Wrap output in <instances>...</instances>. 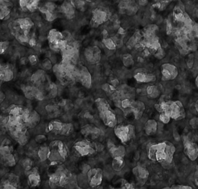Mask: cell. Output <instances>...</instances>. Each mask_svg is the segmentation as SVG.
I'll use <instances>...</instances> for the list:
<instances>
[{
	"instance_id": "obj_11",
	"label": "cell",
	"mask_w": 198,
	"mask_h": 189,
	"mask_svg": "<svg viewBox=\"0 0 198 189\" xmlns=\"http://www.w3.org/2000/svg\"><path fill=\"white\" fill-rule=\"evenodd\" d=\"M51 61L52 63H55L56 61V57L55 55H53L51 57Z\"/></svg>"
},
{
	"instance_id": "obj_5",
	"label": "cell",
	"mask_w": 198,
	"mask_h": 189,
	"mask_svg": "<svg viewBox=\"0 0 198 189\" xmlns=\"http://www.w3.org/2000/svg\"><path fill=\"white\" fill-rule=\"evenodd\" d=\"M1 152L3 155H4L5 156L9 155V154H10V151H9V149L8 148H3L2 149H1Z\"/></svg>"
},
{
	"instance_id": "obj_7",
	"label": "cell",
	"mask_w": 198,
	"mask_h": 189,
	"mask_svg": "<svg viewBox=\"0 0 198 189\" xmlns=\"http://www.w3.org/2000/svg\"><path fill=\"white\" fill-rule=\"evenodd\" d=\"M30 60L32 63H34L36 62V58L34 55H32L30 57Z\"/></svg>"
},
{
	"instance_id": "obj_10",
	"label": "cell",
	"mask_w": 198,
	"mask_h": 189,
	"mask_svg": "<svg viewBox=\"0 0 198 189\" xmlns=\"http://www.w3.org/2000/svg\"><path fill=\"white\" fill-rule=\"evenodd\" d=\"M5 172H6V171H5V170L4 169L0 170V176H3L5 174Z\"/></svg>"
},
{
	"instance_id": "obj_3",
	"label": "cell",
	"mask_w": 198,
	"mask_h": 189,
	"mask_svg": "<svg viewBox=\"0 0 198 189\" xmlns=\"http://www.w3.org/2000/svg\"><path fill=\"white\" fill-rule=\"evenodd\" d=\"M8 45V43L7 42H4L0 43V54L2 53L6 50Z\"/></svg>"
},
{
	"instance_id": "obj_8",
	"label": "cell",
	"mask_w": 198,
	"mask_h": 189,
	"mask_svg": "<svg viewBox=\"0 0 198 189\" xmlns=\"http://www.w3.org/2000/svg\"><path fill=\"white\" fill-rule=\"evenodd\" d=\"M174 136H175V138L176 140H177V141L180 140V136H179V135L177 133V132L176 131H174Z\"/></svg>"
},
{
	"instance_id": "obj_6",
	"label": "cell",
	"mask_w": 198,
	"mask_h": 189,
	"mask_svg": "<svg viewBox=\"0 0 198 189\" xmlns=\"http://www.w3.org/2000/svg\"><path fill=\"white\" fill-rule=\"evenodd\" d=\"M15 172L16 173L17 175H20V174L22 173V172H23V168H22V166H16V168H15Z\"/></svg>"
},
{
	"instance_id": "obj_9",
	"label": "cell",
	"mask_w": 198,
	"mask_h": 189,
	"mask_svg": "<svg viewBox=\"0 0 198 189\" xmlns=\"http://www.w3.org/2000/svg\"><path fill=\"white\" fill-rule=\"evenodd\" d=\"M63 35L65 36V37L66 38H70V34L68 31H65V32L63 33Z\"/></svg>"
},
{
	"instance_id": "obj_12",
	"label": "cell",
	"mask_w": 198,
	"mask_h": 189,
	"mask_svg": "<svg viewBox=\"0 0 198 189\" xmlns=\"http://www.w3.org/2000/svg\"><path fill=\"white\" fill-rule=\"evenodd\" d=\"M18 150L19 152V153H20V154H22V153L23 152V149L22 147H21V146H20L19 148H18Z\"/></svg>"
},
{
	"instance_id": "obj_1",
	"label": "cell",
	"mask_w": 198,
	"mask_h": 189,
	"mask_svg": "<svg viewBox=\"0 0 198 189\" xmlns=\"http://www.w3.org/2000/svg\"><path fill=\"white\" fill-rule=\"evenodd\" d=\"M12 4L9 0H0V19L8 17Z\"/></svg>"
},
{
	"instance_id": "obj_2",
	"label": "cell",
	"mask_w": 198,
	"mask_h": 189,
	"mask_svg": "<svg viewBox=\"0 0 198 189\" xmlns=\"http://www.w3.org/2000/svg\"><path fill=\"white\" fill-rule=\"evenodd\" d=\"M30 180L32 186H36L39 182L38 175H36V174L32 175L30 177Z\"/></svg>"
},
{
	"instance_id": "obj_4",
	"label": "cell",
	"mask_w": 198,
	"mask_h": 189,
	"mask_svg": "<svg viewBox=\"0 0 198 189\" xmlns=\"http://www.w3.org/2000/svg\"><path fill=\"white\" fill-rule=\"evenodd\" d=\"M160 119L163 123H168L169 121V116L167 115L166 114H165V115H161L160 116Z\"/></svg>"
}]
</instances>
